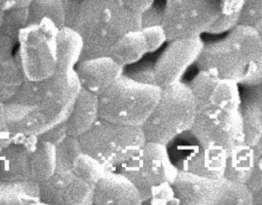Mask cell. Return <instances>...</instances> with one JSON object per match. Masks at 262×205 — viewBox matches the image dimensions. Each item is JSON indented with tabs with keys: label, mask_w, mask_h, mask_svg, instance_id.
Returning a JSON list of instances; mask_svg holds the SVG:
<instances>
[{
	"label": "cell",
	"mask_w": 262,
	"mask_h": 205,
	"mask_svg": "<svg viewBox=\"0 0 262 205\" xmlns=\"http://www.w3.org/2000/svg\"><path fill=\"white\" fill-rule=\"evenodd\" d=\"M127 6H129L131 9L141 12L142 10L149 7L152 3H155L157 0H122Z\"/></svg>",
	"instance_id": "obj_36"
},
{
	"label": "cell",
	"mask_w": 262,
	"mask_h": 205,
	"mask_svg": "<svg viewBox=\"0 0 262 205\" xmlns=\"http://www.w3.org/2000/svg\"><path fill=\"white\" fill-rule=\"evenodd\" d=\"M179 204L252 205L253 197L245 183L224 177L211 178L179 171L173 181Z\"/></svg>",
	"instance_id": "obj_10"
},
{
	"label": "cell",
	"mask_w": 262,
	"mask_h": 205,
	"mask_svg": "<svg viewBox=\"0 0 262 205\" xmlns=\"http://www.w3.org/2000/svg\"><path fill=\"white\" fill-rule=\"evenodd\" d=\"M1 22H2V10L0 9V26H1Z\"/></svg>",
	"instance_id": "obj_38"
},
{
	"label": "cell",
	"mask_w": 262,
	"mask_h": 205,
	"mask_svg": "<svg viewBox=\"0 0 262 205\" xmlns=\"http://www.w3.org/2000/svg\"><path fill=\"white\" fill-rule=\"evenodd\" d=\"M59 28L47 17L29 24L19 32L18 50L14 54L26 80L39 81L51 77L57 69Z\"/></svg>",
	"instance_id": "obj_9"
},
{
	"label": "cell",
	"mask_w": 262,
	"mask_h": 205,
	"mask_svg": "<svg viewBox=\"0 0 262 205\" xmlns=\"http://www.w3.org/2000/svg\"><path fill=\"white\" fill-rule=\"evenodd\" d=\"M31 0H0V9L5 10L13 7L28 6Z\"/></svg>",
	"instance_id": "obj_37"
},
{
	"label": "cell",
	"mask_w": 262,
	"mask_h": 205,
	"mask_svg": "<svg viewBox=\"0 0 262 205\" xmlns=\"http://www.w3.org/2000/svg\"><path fill=\"white\" fill-rule=\"evenodd\" d=\"M262 156L259 157L255 163L254 169L251 173L250 178L248 179L246 186L250 190L253 197L252 205H261L262 204Z\"/></svg>",
	"instance_id": "obj_30"
},
{
	"label": "cell",
	"mask_w": 262,
	"mask_h": 205,
	"mask_svg": "<svg viewBox=\"0 0 262 205\" xmlns=\"http://www.w3.org/2000/svg\"><path fill=\"white\" fill-rule=\"evenodd\" d=\"M187 84L196 108L191 134L203 145L226 152L245 142L238 84L205 71Z\"/></svg>",
	"instance_id": "obj_2"
},
{
	"label": "cell",
	"mask_w": 262,
	"mask_h": 205,
	"mask_svg": "<svg viewBox=\"0 0 262 205\" xmlns=\"http://www.w3.org/2000/svg\"><path fill=\"white\" fill-rule=\"evenodd\" d=\"M116 170L134 183L140 194L141 203L151 189L166 183L173 184L179 172L170 157L168 147L154 141H145L131 159Z\"/></svg>",
	"instance_id": "obj_11"
},
{
	"label": "cell",
	"mask_w": 262,
	"mask_h": 205,
	"mask_svg": "<svg viewBox=\"0 0 262 205\" xmlns=\"http://www.w3.org/2000/svg\"><path fill=\"white\" fill-rule=\"evenodd\" d=\"M237 25L253 28L262 34V0H244Z\"/></svg>",
	"instance_id": "obj_29"
},
{
	"label": "cell",
	"mask_w": 262,
	"mask_h": 205,
	"mask_svg": "<svg viewBox=\"0 0 262 205\" xmlns=\"http://www.w3.org/2000/svg\"><path fill=\"white\" fill-rule=\"evenodd\" d=\"M142 29L144 30L146 38H147L149 53L157 51L168 41L166 33L162 26L147 27V28H142Z\"/></svg>",
	"instance_id": "obj_33"
},
{
	"label": "cell",
	"mask_w": 262,
	"mask_h": 205,
	"mask_svg": "<svg viewBox=\"0 0 262 205\" xmlns=\"http://www.w3.org/2000/svg\"><path fill=\"white\" fill-rule=\"evenodd\" d=\"M160 93L159 86L138 83L123 74L98 95V117L118 124L141 126Z\"/></svg>",
	"instance_id": "obj_7"
},
{
	"label": "cell",
	"mask_w": 262,
	"mask_h": 205,
	"mask_svg": "<svg viewBox=\"0 0 262 205\" xmlns=\"http://www.w3.org/2000/svg\"><path fill=\"white\" fill-rule=\"evenodd\" d=\"M75 72L81 87L98 96L124 74L125 68L110 55H101L80 59Z\"/></svg>",
	"instance_id": "obj_15"
},
{
	"label": "cell",
	"mask_w": 262,
	"mask_h": 205,
	"mask_svg": "<svg viewBox=\"0 0 262 205\" xmlns=\"http://www.w3.org/2000/svg\"><path fill=\"white\" fill-rule=\"evenodd\" d=\"M92 204L139 205L140 194L134 183L117 170H106L93 189Z\"/></svg>",
	"instance_id": "obj_16"
},
{
	"label": "cell",
	"mask_w": 262,
	"mask_h": 205,
	"mask_svg": "<svg viewBox=\"0 0 262 205\" xmlns=\"http://www.w3.org/2000/svg\"><path fill=\"white\" fill-rule=\"evenodd\" d=\"M10 139L11 135L6 123L3 104L0 102V151L10 142Z\"/></svg>",
	"instance_id": "obj_34"
},
{
	"label": "cell",
	"mask_w": 262,
	"mask_h": 205,
	"mask_svg": "<svg viewBox=\"0 0 262 205\" xmlns=\"http://www.w3.org/2000/svg\"><path fill=\"white\" fill-rule=\"evenodd\" d=\"M66 27L83 40L81 59L107 55L125 33L140 28V12L122 0H62Z\"/></svg>",
	"instance_id": "obj_3"
},
{
	"label": "cell",
	"mask_w": 262,
	"mask_h": 205,
	"mask_svg": "<svg viewBox=\"0 0 262 205\" xmlns=\"http://www.w3.org/2000/svg\"><path fill=\"white\" fill-rule=\"evenodd\" d=\"M107 169L95 158L83 152L75 158L72 166V171L79 178L92 186H95L99 177Z\"/></svg>",
	"instance_id": "obj_26"
},
{
	"label": "cell",
	"mask_w": 262,
	"mask_h": 205,
	"mask_svg": "<svg viewBox=\"0 0 262 205\" xmlns=\"http://www.w3.org/2000/svg\"><path fill=\"white\" fill-rule=\"evenodd\" d=\"M26 78L15 55L0 60V102L10 100L18 92Z\"/></svg>",
	"instance_id": "obj_24"
},
{
	"label": "cell",
	"mask_w": 262,
	"mask_h": 205,
	"mask_svg": "<svg viewBox=\"0 0 262 205\" xmlns=\"http://www.w3.org/2000/svg\"><path fill=\"white\" fill-rule=\"evenodd\" d=\"M16 44L15 40L0 32V60L12 55V50Z\"/></svg>",
	"instance_id": "obj_35"
},
{
	"label": "cell",
	"mask_w": 262,
	"mask_h": 205,
	"mask_svg": "<svg viewBox=\"0 0 262 205\" xmlns=\"http://www.w3.org/2000/svg\"><path fill=\"white\" fill-rule=\"evenodd\" d=\"M81 150L107 170H116L131 159L144 145L145 137L140 126L123 125L100 118L81 136Z\"/></svg>",
	"instance_id": "obj_8"
},
{
	"label": "cell",
	"mask_w": 262,
	"mask_h": 205,
	"mask_svg": "<svg viewBox=\"0 0 262 205\" xmlns=\"http://www.w3.org/2000/svg\"><path fill=\"white\" fill-rule=\"evenodd\" d=\"M195 66L199 71L238 85H259L262 81V34L236 25L224 38L205 43Z\"/></svg>",
	"instance_id": "obj_4"
},
{
	"label": "cell",
	"mask_w": 262,
	"mask_h": 205,
	"mask_svg": "<svg viewBox=\"0 0 262 205\" xmlns=\"http://www.w3.org/2000/svg\"><path fill=\"white\" fill-rule=\"evenodd\" d=\"M94 186L79 178L72 169L55 170L39 183L41 204L91 205Z\"/></svg>",
	"instance_id": "obj_14"
},
{
	"label": "cell",
	"mask_w": 262,
	"mask_h": 205,
	"mask_svg": "<svg viewBox=\"0 0 262 205\" xmlns=\"http://www.w3.org/2000/svg\"><path fill=\"white\" fill-rule=\"evenodd\" d=\"M35 135H11L10 142L0 151V180H31L30 150Z\"/></svg>",
	"instance_id": "obj_17"
},
{
	"label": "cell",
	"mask_w": 262,
	"mask_h": 205,
	"mask_svg": "<svg viewBox=\"0 0 262 205\" xmlns=\"http://www.w3.org/2000/svg\"><path fill=\"white\" fill-rule=\"evenodd\" d=\"M98 96L81 87L69 116L62 121L67 135L79 137L98 119Z\"/></svg>",
	"instance_id": "obj_18"
},
{
	"label": "cell",
	"mask_w": 262,
	"mask_h": 205,
	"mask_svg": "<svg viewBox=\"0 0 262 205\" xmlns=\"http://www.w3.org/2000/svg\"><path fill=\"white\" fill-rule=\"evenodd\" d=\"M169 42L154 64L156 84L160 88L181 81L186 71L195 65L205 44L201 36L178 38Z\"/></svg>",
	"instance_id": "obj_13"
},
{
	"label": "cell",
	"mask_w": 262,
	"mask_h": 205,
	"mask_svg": "<svg viewBox=\"0 0 262 205\" xmlns=\"http://www.w3.org/2000/svg\"><path fill=\"white\" fill-rule=\"evenodd\" d=\"M83 40L81 36L69 27L60 28L58 31L57 69L56 72H68L75 69L81 59Z\"/></svg>",
	"instance_id": "obj_22"
},
{
	"label": "cell",
	"mask_w": 262,
	"mask_h": 205,
	"mask_svg": "<svg viewBox=\"0 0 262 205\" xmlns=\"http://www.w3.org/2000/svg\"><path fill=\"white\" fill-rule=\"evenodd\" d=\"M28 6L2 10L0 32L17 42L19 32L28 25Z\"/></svg>",
	"instance_id": "obj_27"
},
{
	"label": "cell",
	"mask_w": 262,
	"mask_h": 205,
	"mask_svg": "<svg viewBox=\"0 0 262 205\" xmlns=\"http://www.w3.org/2000/svg\"><path fill=\"white\" fill-rule=\"evenodd\" d=\"M167 147L179 171L211 178L223 177L226 151L203 145L190 130L177 136Z\"/></svg>",
	"instance_id": "obj_12"
},
{
	"label": "cell",
	"mask_w": 262,
	"mask_h": 205,
	"mask_svg": "<svg viewBox=\"0 0 262 205\" xmlns=\"http://www.w3.org/2000/svg\"><path fill=\"white\" fill-rule=\"evenodd\" d=\"M82 153L79 137L66 136L57 145H55V170L72 169L75 158Z\"/></svg>",
	"instance_id": "obj_28"
},
{
	"label": "cell",
	"mask_w": 262,
	"mask_h": 205,
	"mask_svg": "<svg viewBox=\"0 0 262 205\" xmlns=\"http://www.w3.org/2000/svg\"><path fill=\"white\" fill-rule=\"evenodd\" d=\"M28 25L50 18L59 29L66 27V12L62 0H31L28 5Z\"/></svg>",
	"instance_id": "obj_25"
},
{
	"label": "cell",
	"mask_w": 262,
	"mask_h": 205,
	"mask_svg": "<svg viewBox=\"0 0 262 205\" xmlns=\"http://www.w3.org/2000/svg\"><path fill=\"white\" fill-rule=\"evenodd\" d=\"M124 75L138 83L157 86L155 78V67L152 63H144L136 66L131 70L124 72Z\"/></svg>",
	"instance_id": "obj_31"
},
{
	"label": "cell",
	"mask_w": 262,
	"mask_h": 205,
	"mask_svg": "<svg viewBox=\"0 0 262 205\" xmlns=\"http://www.w3.org/2000/svg\"><path fill=\"white\" fill-rule=\"evenodd\" d=\"M26 204H41L38 182L0 180V205Z\"/></svg>",
	"instance_id": "obj_23"
},
{
	"label": "cell",
	"mask_w": 262,
	"mask_h": 205,
	"mask_svg": "<svg viewBox=\"0 0 262 205\" xmlns=\"http://www.w3.org/2000/svg\"><path fill=\"white\" fill-rule=\"evenodd\" d=\"M244 0H165L162 27L168 41L226 33L238 23Z\"/></svg>",
	"instance_id": "obj_5"
},
{
	"label": "cell",
	"mask_w": 262,
	"mask_h": 205,
	"mask_svg": "<svg viewBox=\"0 0 262 205\" xmlns=\"http://www.w3.org/2000/svg\"><path fill=\"white\" fill-rule=\"evenodd\" d=\"M147 53L149 48L145 32L138 28L122 35L110 48L107 55L125 68L137 64Z\"/></svg>",
	"instance_id": "obj_21"
},
{
	"label": "cell",
	"mask_w": 262,
	"mask_h": 205,
	"mask_svg": "<svg viewBox=\"0 0 262 205\" xmlns=\"http://www.w3.org/2000/svg\"><path fill=\"white\" fill-rule=\"evenodd\" d=\"M164 18V4L160 5L157 2L140 12V28L162 26Z\"/></svg>",
	"instance_id": "obj_32"
},
{
	"label": "cell",
	"mask_w": 262,
	"mask_h": 205,
	"mask_svg": "<svg viewBox=\"0 0 262 205\" xmlns=\"http://www.w3.org/2000/svg\"><path fill=\"white\" fill-rule=\"evenodd\" d=\"M80 89L75 69L39 81L26 80L15 96L3 104L10 135H40L62 122Z\"/></svg>",
	"instance_id": "obj_1"
},
{
	"label": "cell",
	"mask_w": 262,
	"mask_h": 205,
	"mask_svg": "<svg viewBox=\"0 0 262 205\" xmlns=\"http://www.w3.org/2000/svg\"><path fill=\"white\" fill-rule=\"evenodd\" d=\"M262 156V140L254 147L245 142L226 152L223 177L238 183H247L255 163Z\"/></svg>",
	"instance_id": "obj_19"
},
{
	"label": "cell",
	"mask_w": 262,
	"mask_h": 205,
	"mask_svg": "<svg viewBox=\"0 0 262 205\" xmlns=\"http://www.w3.org/2000/svg\"><path fill=\"white\" fill-rule=\"evenodd\" d=\"M195 115L192 92L187 83L179 81L161 88L152 112L140 127L146 141L168 146L177 136L191 129Z\"/></svg>",
	"instance_id": "obj_6"
},
{
	"label": "cell",
	"mask_w": 262,
	"mask_h": 205,
	"mask_svg": "<svg viewBox=\"0 0 262 205\" xmlns=\"http://www.w3.org/2000/svg\"><path fill=\"white\" fill-rule=\"evenodd\" d=\"M241 101V116L245 144L254 147L262 140V87L261 84L249 87Z\"/></svg>",
	"instance_id": "obj_20"
}]
</instances>
